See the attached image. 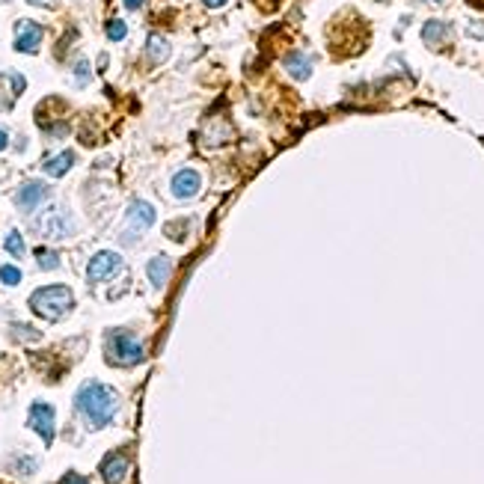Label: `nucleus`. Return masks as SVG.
Listing matches in <instances>:
<instances>
[{
	"instance_id": "nucleus-1",
	"label": "nucleus",
	"mask_w": 484,
	"mask_h": 484,
	"mask_svg": "<svg viewBox=\"0 0 484 484\" xmlns=\"http://www.w3.org/2000/svg\"><path fill=\"white\" fill-rule=\"evenodd\" d=\"M75 407L84 416V422L93 431H98L113 422L116 410H119V395L110 387H104V383H84L75 395Z\"/></svg>"
},
{
	"instance_id": "nucleus-2",
	"label": "nucleus",
	"mask_w": 484,
	"mask_h": 484,
	"mask_svg": "<svg viewBox=\"0 0 484 484\" xmlns=\"http://www.w3.org/2000/svg\"><path fill=\"white\" fill-rule=\"evenodd\" d=\"M75 306V294L66 285H45L30 294V309L45 321H60Z\"/></svg>"
},
{
	"instance_id": "nucleus-3",
	"label": "nucleus",
	"mask_w": 484,
	"mask_h": 484,
	"mask_svg": "<svg viewBox=\"0 0 484 484\" xmlns=\"http://www.w3.org/2000/svg\"><path fill=\"white\" fill-rule=\"evenodd\" d=\"M104 357L110 365H119V369H128V365H137L146 360V348L143 342L137 339L134 333L128 330H110L104 339Z\"/></svg>"
},
{
	"instance_id": "nucleus-4",
	"label": "nucleus",
	"mask_w": 484,
	"mask_h": 484,
	"mask_svg": "<svg viewBox=\"0 0 484 484\" xmlns=\"http://www.w3.org/2000/svg\"><path fill=\"white\" fill-rule=\"evenodd\" d=\"M72 232H75L72 214H68L66 209H60V205H51V209H45L36 217V235H42V238H48V241H63Z\"/></svg>"
},
{
	"instance_id": "nucleus-5",
	"label": "nucleus",
	"mask_w": 484,
	"mask_h": 484,
	"mask_svg": "<svg viewBox=\"0 0 484 484\" xmlns=\"http://www.w3.org/2000/svg\"><path fill=\"white\" fill-rule=\"evenodd\" d=\"M119 271H122V255L110 253V250H101V253L93 255L90 264H86V280L90 282H107V280H113Z\"/></svg>"
},
{
	"instance_id": "nucleus-6",
	"label": "nucleus",
	"mask_w": 484,
	"mask_h": 484,
	"mask_svg": "<svg viewBox=\"0 0 484 484\" xmlns=\"http://www.w3.org/2000/svg\"><path fill=\"white\" fill-rule=\"evenodd\" d=\"M152 223H155V209L143 200H134L131 205H128V232L122 235V238L137 241L146 229H152Z\"/></svg>"
},
{
	"instance_id": "nucleus-7",
	"label": "nucleus",
	"mask_w": 484,
	"mask_h": 484,
	"mask_svg": "<svg viewBox=\"0 0 484 484\" xmlns=\"http://www.w3.org/2000/svg\"><path fill=\"white\" fill-rule=\"evenodd\" d=\"M42 36H45V30L36 21H27V18H24V21H18L15 24V51L36 54L39 45H42Z\"/></svg>"
},
{
	"instance_id": "nucleus-8",
	"label": "nucleus",
	"mask_w": 484,
	"mask_h": 484,
	"mask_svg": "<svg viewBox=\"0 0 484 484\" xmlns=\"http://www.w3.org/2000/svg\"><path fill=\"white\" fill-rule=\"evenodd\" d=\"M54 407L51 404H45V401H36L33 407H30V428L42 437L45 443H54Z\"/></svg>"
},
{
	"instance_id": "nucleus-9",
	"label": "nucleus",
	"mask_w": 484,
	"mask_h": 484,
	"mask_svg": "<svg viewBox=\"0 0 484 484\" xmlns=\"http://www.w3.org/2000/svg\"><path fill=\"white\" fill-rule=\"evenodd\" d=\"M51 193L48 191V184H42V182H27L21 191L15 193V205H18V211H24V214H30L33 209H39L42 205V200L45 196Z\"/></svg>"
},
{
	"instance_id": "nucleus-10",
	"label": "nucleus",
	"mask_w": 484,
	"mask_h": 484,
	"mask_svg": "<svg viewBox=\"0 0 484 484\" xmlns=\"http://www.w3.org/2000/svg\"><path fill=\"white\" fill-rule=\"evenodd\" d=\"M128 467H131V461H128L125 452H110L101 461V478L107 484H122L128 476Z\"/></svg>"
},
{
	"instance_id": "nucleus-11",
	"label": "nucleus",
	"mask_w": 484,
	"mask_h": 484,
	"mask_svg": "<svg viewBox=\"0 0 484 484\" xmlns=\"http://www.w3.org/2000/svg\"><path fill=\"white\" fill-rule=\"evenodd\" d=\"M202 187V175L196 170H182L173 175V196L175 200H191V196L200 193Z\"/></svg>"
},
{
	"instance_id": "nucleus-12",
	"label": "nucleus",
	"mask_w": 484,
	"mask_h": 484,
	"mask_svg": "<svg viewBox=\"0 0 484 484\" xmlns=\"http://www.w3.org/2000/svg\"><path fill=\"white\" fill-rule=\"evenodd\" d=\"M146 273H149V282L155 285V289H164V285L170 282V273H173L170 255H155V259L146 264Z\"/></svg>"
},
{
	"instance_id": "nucleus-13",
	"label": "nucleus",
	"mask_w": 484,
	"mask_h": 484,
	"mask_svg": "<svg viewBox=\"0 0 484 484\" xmlns=\"http://www.w3.org/2000/svg\"><path fill=\"white\" fill-rule=\"evenodd\" d=\"M449 24H443V21H428L422 27V39H425V45L428 48H443L449 42Z\"/></svg>"
},
{
	"instance_id": "nucleus-14",
	"label": "nucleus",
	"mask_w": 484,
	"mask_h": 484,
	"mask_svg": "<svg viewBox=\"0 0 484 484\" xmlns=\"http://www.w3.org/2000/svg\"><path fill=\"white\" fill-rule=\"evenodd\" d=\"M282 66L289 68V75L294 77V81H306V77L312 75V63H309V57H306V54H289L282 60Z\"/></svg>"
},
{
	"instance_id": "nucleus-15",
	"label": "nucleus",
	"mask_w": 484,
	"mask_h": 484,
	"mask_svg": "<svg viewBox=\"0 0 484 484\" xmlns=\"http://www.w3.org/2000/svg\"><path fill=\"white\" fill-rule=\"evenodd\" d=\"M75 164V155L72 152H60L57 157H51V161H45V173L54 175V179H60V175H66L68 170H72Z\"/></svg>"
},
{
	"instance_id": "nucleus-16",
	"label": "nucleus",
	"mask_w": 484,
	"mask_h": 484,
	"mask_svg": "<svg viewBox=\"0 0 484 484\" xmlns=\"http://www.w3.org/2000/svg\"><path fill=\"white\" fill-rule=\"evenodd\" d=\"M146 51H149V60H152V63H164L166 57H170V42H166L164 36L152 33L149 42H146Z\"/></svg>"
},
{
	"instance_id": "nucleus-17",
	"label": "nucleus",
	"mask_w": 484,
	"mask_h": 484,
	"mask_svg": "<svg viewBox=\"0 0 484 484\" xmlns=\"http://www.w3.org/2000/svg\"><path fill=\"white\" fill-rule=\"evenodd\" d=\"M36 262H39V268H42V271L60 268V255H57L54 250H48V246H39V250H36Z\"/></svg>"
},
{
	"instance_id": "nucleus-18",
	"label": "nucleus",
	"mask_w": 484,
	"mask_h": 484,
	"mask_svg": "<svg viewBox=\"0 0 484 484\" xmlns=\"http://www.w3.org/2000/svg\"><path fill=\"white\" fill-rule=\"evenodd\" d=\"M3 246H6V253H9V255H15V259H21V255L27 253V250H24V238H21V232H15V229L6 235Z\"/></svg>"
},
{
	"instance_id": "nucleus-19",
	"label": "nucleus",
	"mask_w": 484,
	"mask_h": 484,
	"mask_svg": "<svg viewBox=\"0 0 484 484\" xmlns=\"http://www.w3.org/2000/svg\"><path fill=\"white\" fill-rule=\"evenodd\" d=\"M0 280H3L6 285H18L21 282V271L12 268V264H3V268H0Z\"/></svg>"
},
{
	"instance_id": "nucleus-20",
	"label": "nucleus",
	"mask_w": 484,
	"mask_h": 484,
	"mask_svg": "<svg viewBox=\"0 0 484 484\" xmlns=\"http://www.w3.org/2000/svg\"><path fill=\"white\" fill-rule=\"evenodd\" d=\"M125 33H128V27H125V21H119V18H113V21L107 24V36H110L113 42H119V39H125Z\"/></svg>"
},
{
	"instance_id": "nucleus-21",
	"label": "nucleus",
	"mask_w": 484,
	"mask_h": 484,
	"mask_svg": "<svg viewBox=\"0 0 484 484\" xmlns=\"http://www.w3.org/2000/svg\"><path fill=\"white\" fill-rule=\"evenodd\" d=\"M75 84H77V86H86V84H90V63H86V60H81V63L75 66Z\"/></svg>"
},
{
	"instance_id": "nucleus-22",
	"label": "nucleus",
	"mask_w": 484,
	"mask_h": 484,
	"mask_svg": "<svg viewBox=\"0 0 484 484\" xmlns=\"http://www.w3.org/2000/svg\"><path fill=\"white\" fill-rule=\"evenodd\" d=\"M166 238L182 241L184 238V223H170V226H166Z\"/></svg>"
},
{
	"instance_id": "nucleus-23",
	"label": "nucleus",
	"mask_w": 484,
	"mask_h": 484,
	"mask_svg": "<svg viewBox=\"0 0 484 484\" xmlns=\"http://www.w3.org/2000/svg\"><path fill=\"white\" fill-rule=\"evenodd\" d=\"M9 81H12V93H15V95H21V93H24V86H27V84H24V77H21V75H9Z\"/></svg>"
},
{
	"instance_id": "nucleus-24",
	"label": "nucleus",
	"mask_w": 484,
	"mask_h": 484,
	"mask_svg": "<svg viewBox=\"0 0 484 484\" xmlns=\"http://www.w3.org/2000/svg\"><path fill=\"white\" fill-rule=\"evenodd\" d=\"M60 484H86V478H81L77 472H68V476H66Z\"/></svg>"
},
{
	"instance_id": "nucleus-25",
	"label": "nucleus",
	"mask_w": 484,
	"mask_h": 484,
	"mask_svg": "<svg viewBox=\"0 0 484 484\" xmlns=\"http://www.w3.org/2000/svg\"><path fill=\"white\" fill-rule=\"evenodd\" d=\"M12 333H15V336H24V339H39V333H36V330H21V327H15Z\"/></svg>"
},
{
	"instance_id": "nucleus-26",
	"label": "nucleus",
	"mask_w": 484,
	"mask_h": 484,
	"mask_svg": "<svg viewBox=\"0 0 484 484\" xmlns=\"http://www.w3.org/2000/svg\"><path fill=\"white\" fill-rule=\"evenodd\" d=\"M470 33L478 36V39H484V24H470Z\"/></svg>"
},
{
	"instance_id": "nucleus-27",
	"label": "nucleus",
	"mask_w": 484,
	"mask_h": 484,
	"mask_svg": "<svg viewBox=\"0 0 484 484\" xmlns=\"http://www.w3.org/2000/svg\"><path fill=\"white\" fill-rule=\"evenodd\" d=\"M202 3H205V6H209V9H217V6H223V3H229V0H202Z\"/></svg>"
},
{
	"instance_id": "nucleus-28",
	"label": "nucleus",
	"mask_w": 484,
	"mask_h": 484,
	"mask_svg": "<svg viewBox=\"0 0 484 484\" xmlns=\"http://www.w3.org/2000/svg\"><path fill=\"white\" fill-rule=\"evenodd\" d=\"M125 6H128V9H140L143 0H125Z\"/></svg>"
},
{
	"instance_id": "nucleus-29",
	"label": "nucleus",
	"mask_w": 484,
	"mask_h": 484,
	"mask_svg": "<svg viewBox=\"0 0 484 484\" xmlns=\"http://www.w3.org/2000/svg\"><path fill=\"white\" fill-rule=\"evenodd\" d=\"M6 143H9V137H6V131H0V152L6 149Z\"/></svg>"
},
{
	"instance_id": "nucleus-30",
	"label": "nucleus",
	"mask_w": 484,
	"mask_h": 484,
	"mask_svg": "<svg viewBox=\"0 0 484 484\" xmlns=\"http://www.w3.org/2000/svg\"><path fill=\"white\" fill-rule=\"evenodd\" d=\"M27 3H33V6H45V3H51V0H27Z\"/></svg>"
},
{
	"instance_id": "nucleus-31",
	"label": "nucleus",
	"mask_w": 484,
	"mask_h": 484,
	"mask_svg": "<svg viewBox=\"0 0 484 484\" xmlns=\"http://www.w3.org/2000/svg\"><path fill=\"white\" fill-rule=\"evenodd\" d=\"M431 3H443V0H431Z\"/></svg>"
}]
</instances>
